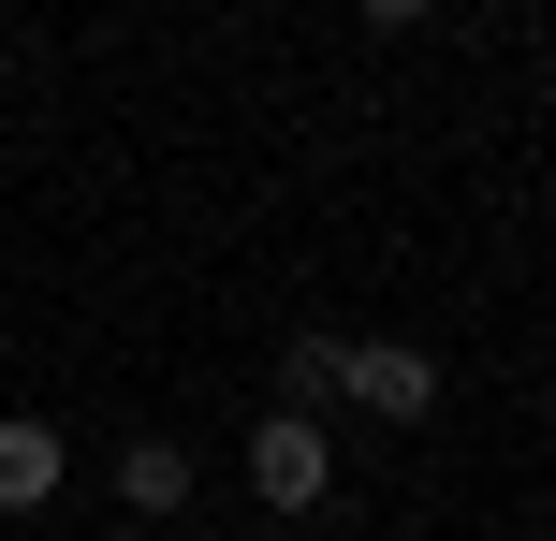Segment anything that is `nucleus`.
Listing matches in <instances>:
<instances>
[{"label":"nucleus","mask_w":556,"mask_h":541,"mask_svg":"<svg viewBox=\"0 0 556 541\" xmlns=\"http://www.w3.org/2000/svg\"><path fill=\"white\" fill-rule=\"evenodd\" d=\"M323 484H337L323 425H307V410H264V425H250V498H264V513H323Z\"/></svg>","instance_id":"obj_1"},{"label":"nucleus","mask_w":556,"mask_h":541,"mask_svg":"<svg viewBox=\"0 0 556 541\" xmlns=\"http://www.w3.org/2000/svg\"><path fill=\"white\" fill-rule=\"evenodd\" d=\"M337 396H352L366 425H425V410H440V366H425L410 337H366V351H337Z\"/></svg>","instance_id":"obj_2"},{"label":"nucleus","mask_w":556,"mask_h":541,"mask_svg":"<svg viewBox=\"0 0 556 541\" xmlns=\"http://www.w3.org/2000/svg\"><path fill=\"white\" fill-rule=\"evenodd\" d=\"M59 498V425H0V513H45Z\"/></svg>","instance_id":"obj_3"},{"label":"nucleus","mask_w":556,"mask_h":541,"mask_svg":"<svg viewBox=\"0 0 556 541\" xmlns=\"http://www.w3.org/2000/svg\"><path fill=\"white\" fill-rule=\"evenodd\" d=\"M117 498H132V513H191V454H176V439H132V454H117Z\"/></svg>","instance_id":"obj_4"},{"label":"nucleus","mask_w":556,"mask_h":541,"mask_svg":"<svg viewBox=\"0 0 556 541\" xmlns=\"http://www.w3.org/2000/svg\"><path fill=\"white\" fill-rule=\"evenodd\" d=\"M278 396L323 425V410H337V337H293V351H278Z\"/></svg>","instance_id":"obj_5"},{"label":"nucleus","mask_w":556,"mask_h":541,"mask_svg":"<svg viewBox=\"0 0 556 541\" xmlns=\"http://www.w3.org/2000/svg\"><path fill=\"white\" fill-rule=\"evenodd\" d=\"M352 15H366V29H425L440 0H352Z\"/></svg>","instance_id":"obj_6"},{"label":"nucleus","mask_w":556,"mask_h":541,"mask_svg":"<svg viewBox=\"0 0 556 541\" xmlns=\"http://www.w3.org/2000/svg\"><path fill=\"white\" fill-rule=\"evenodd\" d=\"M103 541H147V527H103Z\"/></svg>","instance_id":"obj_7"}]
</instances>
